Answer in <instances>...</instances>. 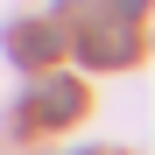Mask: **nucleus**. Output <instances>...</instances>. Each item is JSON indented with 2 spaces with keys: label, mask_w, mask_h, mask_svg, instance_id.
<instances>
[{
  "label": "nucleus",
  "mask_w": 155,
  "mask_h": 155,
  "mask_svg": "<svg viewBox=\"0 0 155 155\" xmlns=\"http://www.w3.org/2000/svg\"><path fill=\"white\" fill-rule=\"evenodd\" d=\"M141 7H148V0H113V14H120V21H134Z\"/></svg>",
  "instance_id": "4"
},
{
  "label": "nucleus",
  "mask_w": 155,
  "mask_h": 155,
  "mask_svg": "<svg viewBox=\"0 0 155 155\" xmlns=\"http://www.w3.org/2000/svg\"><path fill=\"white\" fill-rule=\"evenodd\" d=\"M57 49H64V35H57V21H14V28H7V57L14 64H49V57H57Z\"/></svg>",
  "instance_id": "2"
},
{
  "label": "nucleus",
  "mask_w": 155,
  "mask_h": 155,
  "mask_svg": "<svg viewBox=\"0 0 155 155\" xmlns=\"http://www.w3.org/2000/svg\"><path fill=\"white\" fill-rule=\"evenodd\" d=\"M78 57H85L92 71H99V64L120 71V64H134V35H127V28H92L85 42H78Z\"/></svg>",
  "instance_id": "3"
},
{
  "label": "nucleus",
  "mask_w": 155,
  "mask_h": 155,
  "mask_svg": "<svg viewBox=\"0 0 155 155\" xmlns=\"http://www.w3.org/2000/svg\"><path fill=\"white\" fill-rule=\"evenodd\" d=\"M78 113H85V85H78V78H42L28 92V120L35 127H71Z\"/></svg>",
  "instance_id": "1"
},
{
  "label": "nucleus",
  "mask_w": 155,
  "mask_h": 155,
  "mask_svg": "<svg viewBox=\"0 0 155 155\" xmlns=\"http://www.w3.org/2000/svg\"><path fill=\"white\" fill-rule=\"evenodd\" d=\"M78 155H99V148H78Z\"/></svg>",
  "instance_id": "5"
}]
</instances>
